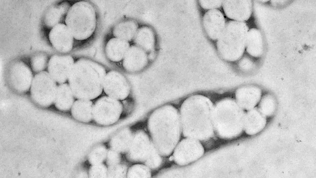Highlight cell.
I'll return each mask as SVG.
<instances>
[{
  "label": "cell",
  "instance_id": "6da1fadb",
  "mask_svg": "<svg viewBox=\"0 0 316 178\" xmlns=\"http://www.w3.org/2000/svg\"><path fill=\"white\" fill-rule=\"evenodd\" d=\"M214 108L210 100L203 95H195L186 99L179 112L184 137L203 142L212 138L215 134Z\"/></svg>",
  "mask_w": 316,
  "mask_h": 178
},
{
  "label": "cell",
  "instance_id": "7a4b0ae2",
  "mask_svg": "<svg viewBox=\"0 0 316 178\" xmlns=\"http://www.w3.org/2000/svg\"><path fill=\"white\" fill-rule=\"evenodd\" d=\"M148 127L152 141L161 155H171L182 134L178 110L170 104L157 108L149 117Z\"/></svg>",
  "mask_w": 316,
  "mask_h": 178
},
{
  "label": "cell",
  "instance_id": "3957f363",
  "mask_svg": "<svg viewBox=\"0 0 316 178\" xmlns=\"http://www.w3.org/2000/svg\"><path fill=\"white\" fill-rule=\"evenodd\" d=\"M105 68L92 60L82 58L74 62L68 80L74 97L91 100L100 95L106 75Z\"/></svg>",
  "mask_w": 316,
  "mask_h": 178
},
{
  "label": "cell",
  "instance_id": "277c9868",
  "mask_svg": "<svg viewBox=\"0 0 316 178\" xmlns=\"http://www.w3.org/2000/svg\"><path fill=\"white\" fill-rule=\"evenodd\" d=\"M246 113L234 99L225 98L218 102L213 113L215 134L226 140L239 136L244 131Z\"/></svg>",
  "mask_w": 316,
  "mask_h": 178
},
{
  "label": "cell",
  "instance_id": "5b68a950",
  "mask_svg": "<svg viewBox=\"0 0 316 178\" xmlns=\"http://www.w3.org/2000/svg\"><path fill=\"white\" fill-rule=\"evenodd\" d=\"M249 30L245 22L230 20L226 23L217 42L218 53L222 59L234 61L241 57L245 49Z\"/></svg>",
  "mask_w": 316,
  "mask_h": 178
},
{
  "label": "cell",
  "instance_id": "8992f818",
  "mask_svg": "<svg viewBox=\"0 0 316 178\" xmlns=\"http://www.w3.org/2000/svg\"><path fill=\"white\" fill-rule=\"evenodd\" d=\"M65 23L75 39L78 40H86L91 36L96 28L95 9L87 1L77 2L69 9Z\"/></svg>",
  "mask_w": 316,
  "mask_h": 178
},
{
  "label": "cell",
  "instance_id": "52a82bcc",
  "mask_svg": "<svg viewBox=\"0 0 316 178\" xmlns=\"http://www.w3.org/2000/svg\"><path fill=\"white\" fill-rule=\"evenodd\" d=\"M56 81L47 71L37 73L34 77L30 88L33 100L44 107L50 106L54 102L57 86Z\"/></svg>",
  "mask_w": 316,
  "mask_h": 178
},
{
  "label": "cell",
  "instance_id": "ba28073f",
  "mask_svg": "<svg viewBox=\"0 0 316 178\" xmlns=\"http://www.w3.org/2000/svg\"><path fill=\"white\" fill-rule=\"evenodd\" d=\"M123 111L120 101L108 96L99 98L94 105L93 119L98 124L108 126L116 123Z\"/></svg>",
  "mask_w": 316,
  "mask_h": 178
},
{
  "label": "cell",
  "instance_id": "9c48e42d",
  "mask_svg": "<svg viewBox=\"0 0 316 178\" xmlns=\"http://www.w3.org/2000/svg\"><path fill=\"white\" fill-rule=\"evenodd\" d=\"M204 148L199 140L185 138L180 140L172 153L173 160L177 165L185 166L199 159L203 155Z\"/></svg>",
  "mask_w": 316,
  "mask_h": 178
},
{
  "label": "cell",
  "instance_id": "30bf717a",
  "mask_svg": "<svg viewBox=\"0 0 316 178\" xmlns=\"http://www.w3.org/2000/svg\"><path fill=\"white\" fill-rule=\"evenodd\" d=\"M154 144L150 138L145 132L137 131L134 134L130 146L127 152L131 161L143 163L148 157Z\"/></svg>",
  "mask_w": 316,
  "mask_h": 178
},
{
  "label": "cell",
  "instance_id": "8fae6325",
  "mask_svg": "<svg viewBox=\"0 0 316 178\" xmlns=\"http://www.w3.org/2000/svg\"><path fill=\"white\" fill-rule=\"evenodd\" d=\"M103 89L109 96L123 100L129 95L130 87L127 78L120 72L111 70L106 74Z\"/></svg>",
  "mask_w": 316,
  "mask_h": 178
},
{
  "label": "cell",
  "instance_id": "7c38bea8",
  "mask_svg": "<svg viewBox=\"0 0 316 178\" xmlns=\"http://www.w3.org/2000/svg\"><path fill=\"white\" fill-rule=\"evenodd\" d=\"M74 63L70 55H54L48 62V72L56 82L64 83L69 78Z\"/></svg>",
  "mask_w": 316,
  "mask_h": 178
},
{
  "label": "cell",
  "instance_id": "4fadbf2b",
  "mask_svg": "<svg viewBox=\"0 0 316 178\" xmlns=\"http://www.w3.org/2000/svg\"><path fill=\"white\" fill-rule=\"evenodd\" d=\"M9 75L10 84L16 91L24 93L30 89L33 77L30 68L23 62L15 63L10 68Z\"/></svg>",
  "mask_w": 316,
  "mask_h": 178
},
{
  "label": "cell",
  "instance_id": "5bb4252c",
  "mask_svg": "<svg viewBox=\"0 0 316 178\" xmlns=\"http://www.w3.org/2000/svg\"><path fill=\"white\" fill-rule=\"evenodd\" d=\"M49 40L58 52L65 53L72 49L74 38L65 24L60 23L55 24L49 34Z\"/></svg>",
  "mask_w": 316,
  "mask_h": 178
},
{
  "label": "cell",
  "instance_id": "9a60e30c",
  "mask_svg": "<svg viewBox=\"0 0 316 178\" xmlns=\"http://www.w3.org/2000/svg\"><path fill=\"white\" fill-rule=\"evenodd\" d=\"M222 6L227 17L234 21L245 22L252 12L251 0H223Z\"/></svg>",
  "mask_w": 316,
  "mask_h": 178
},
{
  "label": "cell",
  "instance_id": "2e32d148",
  "mask_svg": "<svg viewBox=\"0 0 316 178\" xmlns=\"http://www.w3.org/2000/svg\"><path fill=\"white\" fill-rule=\"evenodd\" d=\"M202 21L204 29L208 37L212 40H217L226 23L222 12L217 9L208 10L204 14Z\"/></svg>",
  "mask_w": 316,
  "mask_h": 178
},
{
  "label": "cell",
  "instance_id": "e0dca14e",
  "mask_svg": "<svg viewBox=\"0 0 316 178\" xmlns=\"http://www.w3.org/2000/svg\"><path fill=\"white\" fill-rule=\"evenodd\" d=\"M148 59L146 51L135 45H132L123 60V66L128 71H138L145 67Z\"/></svg>",
  "mask_w": 316,
  "mask_h": 178
},
{
  "label": "cell",
  "instance_id": "ac0fdd59",
  "mask_svg": "<svg viewBox=\"0 0 316 178\" xmlns=\"http://www.w3.org/2000/svg\"><path fill=\"white\" fill-rule=\"evenodd\" d=\"M261 89L254 86H247L238 89L235 92L236 102L243 109L247 110L256 107L262 97Z\"/></svg>",
  "mask_w": 316,
  "mask_h": 178
},
{
  "label": "cell",
  "instance_id": "d6986e66",
  "mask_svg": "<svg viewBox=\"0 0 316 178\" xmlns=\"http://www.w3.org/2000/svg\"><path fill=\"white\" fill-rule=\"evenodd\" d=\"M267 122L266 117L255 107L246 113L244 131L249 135H255L265 128Z\"/></svg>",
  "mask_w": 316,
  "mask_h": 178
},
{
  "label": "cell",
  "instance_id": "ffe728a7",
  "mask_svg": "<svg viewBox=\"0 0 316 178\" xmlns=\"http://www.w3.org/2000/svg\"><path fill=\"white\" fill-rule=\"evenodd\" d=\"M130 46L129 42L117 37H113L106 44V54L111 61L118 62L123 59Z\"/></svg>",
  "mask_w": 316,
  "mask_h": 178
},
{
  "label": "cell",
  "instance_id": "44dd1931",
  "mask_svg": "<svg viewBox=\"0 0 316 178\" xmlns=\"http://www.w3.org/2000/svg\"><path fill=\"white\" fill-rule=\"evenodd\" d=\"M94 107L90 100L79 99L74 102L71 108L72 115L79 121L89 122L93 119Z\"/></svg>",
  "mask_w": 316,
  "mask_h": 178
},
{
  "label": "cell",
  "instance_id": "7402d4cb",
  "mask_svg": "<svg viewBox=\"0 0 316 178\" xmlns=\"http://www.w3.org/2000/svg\"><path fill=\"white\" fill-rule=\"evenodd\" d=\"M245 49L247 53L256 57L261 56L264 51V43L260 31L256 28L249 30L247 37Z\"/></svg>",
  "mask_w": 316,
  "mask_h": 178
},
{
  "label": "cell",
  "instance_id": "603a6c76",
  "mask_svg": "<svg viewBox=\"0 0 316 178\" xmlns=\"http://www.w3.org/2000/svg\"><path fill=\"white\" fill-rule=\"evenodd\" d=\"M134 134L128 128L123 129L115 134L110 141V148L120 153H126L132 142Z\"/></svg>",
  "mask_w": 316,
  "mask_h": 178
},
{
  "label": "cell",
  "instance_id": "cb8c5ba5",
  "mask_svg": "<svg viewBox=\"0 0 316 178\" xmlns=\"http://www.w3.org/2000/svg\"><path fill=\"white\" fill-rule=\"evenodd\" d=\"M74 97L69 84H60L57 86L54 103L59 110L67 111L71 108L73 106L74 102Z\"/></svg>",
  "mask_w": 316,
  "mask_h": 178
},
{
  "label": "cell",
  "instance_id": "d4e9b609",
  "mask_svg": "<svg viewBox=\"0 0 316 178\" xmlns=\"http://www.w3.org/2000/svg\"><path fill=\"white\" fill-rule=\"evenodd\" d=\"M133 40L135 45L147 52L152 51L155 47L154 33L150 28L148 27L139 28Z\"/></svg>",
  "mask_w": 316,
  "mask_h": 178
},
{
  "label": "cell",
  "instance_id": "484cf974",
  "mask_svg": "<svg viewBox=\"0 0 316 178\" xmlns=\"http://www.w3.org/2000/svg\"><path fill=\"white\" fill-rule=\"evenodd\" d=\"M138 28L135 22L126 20L117 24L113 28L112 33L114 37L129 42L133 40Z\"/></svg>",
  "mask_w": 316,
  "mask_h": 178
},
{
  "label": "cell",
  "instance_id": "4316f807",
  "mask_svg": "<svg viewBox=\"0 0 316 178\" xmlns=\"http://www.w3.org/2000/svg\"><path fill=\"white\" fill-rule=\"evenodd\" d=\"M276 100L272 95L267 94L261 97L258 104L257 108L266 117L272 116L275 111Z\"/></svg>",
  "mask_w": 316,
  "mask_h": 178
},
{
  "label": "cell",
  "instance_id": "83f0119b",
  "mask_svg": "<svg viewBox=\"0 0 316 178\" xmlns=\"http://www.w3.org/2000/svg\"><path fill=\"white\" fill-rule=\"evenodd\" d=\"M152 176L151 170L143 163H136L130 167L127 172V178H150Z\"/></svg>",
  "mask_w": 316,
  "mask_h": 178
},
{
  "label": "cell",
  "instance_id": "f1b7e54d",
  "mask_svg": "<svg viewBox=\"0 0 316 178\" xmlns=\"http://www.w3.org/2000/svg\"><path fill=\"white\" fill-rule=\"evenodd\" d=\"M107 150L106 147L103 145L96 146L88 155L89 162L92 165L102 163L106 160Z\"/></svg>",
  "mask_w": 316,
  "mask_h": 178
},
{
  "label": "cell",
  "instance_id": "f546056e",
  "mask_svg": "<svg viewBox=\"0 0 316 178\" xmlns=\"http://www.w3.org/2000/svg\"><path fill=\"white\" fill-rule=\"evenodd\" d=\"M162 156L154 145L148 157L143 164L151 170H155L158 168L162 164Z\"/></svg>",
  "mask_w": 316,
  "mask_h": 178
},
{
  "label": "cell",
  "instance_id": "4dcf8cb0",
  "mask_svg": "<svg viewBox=\"0 0 316 178\" xmlns=\"http://www.w3.org/2000/svg\"><path fill=\"white\" fill-rule=\"evenodd\" d=\"M108 167L103 163L92 165L89 171V178H100L108 177Z\"/></svg>",
  "mask_w": 316,
  "mask_h": 178
},
{
  "label": "cell",
  "instance_id": "1f68e13d",
  "mask_svg": "<svg viewBox=\"0 0 316 178\" xmlns=\"http://www.w3.org/2000/svg\"><path fill=\"white\" fill-rule=\"evenodd\" d=\"M108 178L127 177L128 169L123 164L119 163L115 165L108 167Z\"/></svg>",
  "mask_w": 316,
  "mask_h": 178
},
{
  "label": "cell",
  "instance_id": "d6a6232c",
  "mask_svg": "<svg viewBox=\"0 0 316 178\" xmlns=\"http://www.w3.org/2000/svg\"><path fill=\"white\" fill-rule=\"evenodd\" d=\"M47 57L43 55L39 54L34 57L31 61V66L33 71L39 73L45 69L48 63Z\"/></svg>",
  "mask_w": 316,
  "mask_h": 178
},
{
  "label": "cell",
  "instance_id": "836d02e7",
  "mask_svg": "<svg viewBox=\"0 0 316 178\" xmlns=\"http://www.w3.org/2000/svg\"><path fill=\"white\" fill-rule=\"evenodd\" d=\"M121 160L120 153L110 148L108 149L106 161L108 167L116 165Z\"/></svg>",
  "mask_w": 316,
  "mask_h": 178
},
{
  "label": "cell",
  "instance_id": "e575fe53",
  "mask_svg": "<svg viewBox=\"0 0 316 178\" xmlns=\"http://www.w3.org/2000/svg\"><path fill=\"white\" fill-rule=\"evenodd\" d=\"M222 0H199V3L203 9L208 10L217 9L222 6Z\"/></svg>",
  "mask_w": 316,
  "mask_h": 178
}]
</instances>
